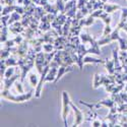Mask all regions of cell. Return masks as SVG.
I'll return each mask as SVG.
<instances>
[{
    "label": "cell",
    "instance_id": "15",
    "mask_svg": "<svg viewBox=\"0 0 127 127\" xmlns=\"http://www.w3.org/2000/svg\"><path fill=\"white\" fill-rule=\"evenodd\" d=\"M5 64L7 65V67H9V66H18V61L13 57H8L5 60Z\"/></svg>",
    "mask_w": 127,
    "mask_h": 127
},
{
    "label": "cell",
    "instance_id": "27",
    "mask_svg": "<svg viewBox=\"0 0 127 127\" xmlns=\"http://www.w3.org/2000/svg\"><path fill=\"white\" fill-rule=\"evenodd\" d=\"M94 22H95V17L91 14L87 19H84V26H86V27H90L91 25L94 24Z\"/></svg>",
    "mask_w": 127,
    "mask_h": 127
},
{
    "label": "cell",
    "instance_id": "12",
    "mask_svg": "<svg viewBox=\"0 0 127 127\" xmlns=\"http://www.w3.org/2000/svg\"><path fill=\"white\" fill-rule=\"evenodd\" d=\"M23 17L20 16V14L18 13V12H16V11H13L12 13H11V15H10V17H9V20H8V25H13L14 23H16V22H18V20H20Z\"/></svg>",
    "mask_w": 127,
    "mask_h": 127
},
{
    "label": "cell",
    "instance_id": "1",
    "mask_svg": "<svg viewBox=\"0 0 127 127\" xmlns=\"http://www.w3.org/2000/svg\"><path fill=\"white\" fill-rule=\"evenodd\" d=\"M33 93H34L33 91H31L30 93H27V94H20L19 96H13V95L8 93V90H3V92L1 93V96L13 102H25L33 97Z\"/></svg>",
    "mask_w": 127,
    "mask_h": 127
},
{
    "label": "cell",
    "instance_id": "22",
    "mask_svg": "<svg viewBox=\"0 0 127 127\" xmlns=\"http://www.w3.org/2000/svg\"><path fill=\"white\" fill-rule=\"evenodd\" d=\"M51 27H52L51 23H48V22L43 23V22H42V23L40 24V26H39V29H40L41 31L47 32V31H49V30H50V28H51Z\"/></svg>",
    "mask_w": 127,
    "mask_h": 127
},
{
    "label": "cell",
    "instance_id": "36",
    "mask_svg": "<svg viewBox=\"0 0 127 127\" xmlns=\"http://www.w3.org/2000/svg\"><path fill=\"white\" fill-rule=\"evenodd\" d=\"M125 92H127V84L125 86Z\"/></svg>",
    "mask_w": 127,
    "mask_h": 127
},
{
    "label": "cell",
    "instance_id": "19",
    "mask_svg": "<svg viewBox=\"0 0 127 127\" xmlns=\"http://www.w3.org/2000/svg\"><path fill=\"white\" fill-rule=\"evenodd\" d=\"M56 7L58 8L59 11L65 12V2H64V0H57L56 1Z\"/></svg>",
    "mask_w": 127,
    "mask_h": 127
},
{
    "label": "cell",
    "instance_id": "35",
    "mask_svg": "<svg viewBox=\"0 0 127 127\" xmlns=\"http://www.w3.org/2000/svg\"><path fill=\"white\" fill-rule=\"evenodd\" d=\"M102 1H103L104 3H106V2H107V1H108V0H102Z\"/></svg>",
    "mask_w": 127,
    "mask_h": 127
},
{
    "label": "cell",
    "instance_id": "31",
    "mask_svg": "<svg viewBox=\"0 0 127 127\" xmlns=\"http://www.w3.org/2000/svg\"><path fill=\"white\" fill-rule=\"evenodd\" d=\"M87 2H88V0H78L77 8H78V9H81L82 7H84V6L87 5Z\"/></svg>",
    "mask_w": 127,
    "mask_h": 127
},
{
    "label": "cell",
    "instance_id": "11",
    "mask_svg": "<svg viewBox=\"0 0 127 127\" xmlns=\"http://www.w3.org/2000/svg\"><path fill=\"white\" fill-rule=\"evenodd\" d=\"M100 105H102V106H105V107H108V108H113L114 107V105H115V101L113 100V99H107V100H103V101H101V102H99L98 104H96V106L98 107V106H100Z\"/></svg>",
    "mask_w": 127,
    "mask_h": 127
},
{
    "label": "cell",
    "instance_id": "26",
    "mask_svg": "<svg viewBox=\"0 0 127 127\" xmlns=\"http://www.w3.org/2000/svg\"><path fill=\"white\" fill-rule=\"evenodd\" d=\"M53 49H55V46H53L51 43H47V44H44L43 45V50L45 52H47V53L51 52Z\"/></svg>",
    "mask_w": 127,
    "mask_h": 127
},
{
    "label": "cell",
    "instance_id": "6",
    "mask_svg": "<svg viewBox=\"0 0 127 127\" xmlns=\"http://www.w3.org/2000/svg\"><path fill=\"white\" fill-rule=\"evenodd\" d=\"M113 60H114V64H115V70L116 72H122L123 66L120 64V58L118 56V49H113Z\"/></svg>",
    "mask_w": 127,
    "mask_h": 127
},
{
    "label": "cell",
    "instance_id": "28",
    "mask_svg": "<svg viewBox=\"0 0 127 127\" xmlns=\"http://www.w3.org/2000/svg\"><path fill=\"white\" fill-rule=\"evenodd\" d=\"M112 32H113V31H112L110 25H106L105 30H104V33H103V37H107L108 35H110V34L112 33Z\"/></svg>",
    "mask_w": 127,
    "mask_h": 127
},
{
    "label": "cell",
    "instance_id": "30",
    "mask_svg": "<svg viewBox=\"0 0 127 127\" xmlns=\"http://www.w3.org/2000/svg\"><path fill=\"white\" fill-rule=\"evenodd\" d=\"M105 11L104 9H98V10H95V11L92 13V15L96 18V17H101V15L103 14V12Z\"/></svg>",
    "mask_w": 127,
    "mask_h": 127
},
{
    "label": "cell",
    "instance_id": "34",
    "mask_svg": "<svg viewBox=\"0 0 127 127\" xmlns=\"http://www.w3.org/2000/svg\"><path fill=\"white\" fill-rule=\"evenodd\" d=\"M117 27H119L120 29H123L125 32H127V22H125V23L120 22V23H119V25H118Z\"/></svg>",
    "mask_w": 127,
    "mask_h": 127
},
{
    "label": "cell",
    "instance_id": "8",
    "mask_svg": "<svg viewBox=\"0 0 127 127\" xmlns=\"http://www.w3.org/2000/svg\"><path fill=\"white\" fill-rule=\"evenodd\" d=\"M19 76H22V75H19V74H13L11 77H9V78H4L3 81H4V90H8L10 87L12 86V83L15 82L17 80V78H19Z\"/></svg>",
    "mask_w": 127,
    "mask_h": 127
},
{
    "label": "cell",
    "instance_id": "7",
    "mask_svg": "<svg viewBox=\"0 0 127 127\" xmlns=\"http://www.w3.org/2000/svg\"><path fill=\"white\" fill-rule=\"evenodd\" d=\"M58 66H53L50 68L48 74L46 76L45 81H55L56 76H57V73H58Z\"/></svg>",
    "mask_w": 127,
    "mask_h": 127
},
{
    "label": "cell",
    "instance_id": "17",
    "mask_svg": "<svg viewBox=\"0 0 127 127\" xmlns=\"http://www.w3.org/2000/svg\"><path fill=\"white\" fill-rule=\"evenodd\" d=\"M105 63V61L101 60V59H95V58H92V57H89V56H86L83 58V63Z\"/></svg>",
    "mask_w": 127,
    "mask_h": 127
},
{
    "label": "cell",
    "instance_id": "5",
    "mask_svg": "<svg viewBox=\"0 0 127 127\" xmlns=\"http://www.w3.org/2000/svg\"><path fill=\"white\" fill-rule=\"evenodd\" d=\"M70 107L73 109V111H74V113H75V123H74V126H78L83 121V113L71 102H70Z\"/></svg>",
    "mask_w": 127,
    "mask_h": 127
},
{
    "label": "cell",
    "instance_id": "2",
    "mask_svg": "<svg viewBox=\"0 0 127 127\" xmlns=\"http://www.w3.org/2000/svg\"><path fill=\"white\" fill-rule=\"evenodd\" d=\"M62 118L64 121V125L67 126V114L69 111V106H70V100L67 92H62Z\"/></svg>",
    "mask_w": 127,
    "mask_h": 127
},
{
    "label": "cell",
    "instance_id": "13",
    "mask_svg": "<svg viewBox=\"0 0 127 127\" xmlns=\"http://www.w3.org/2000/svg\"><path fill=\"white\" fill-rule=\"evenodd\" d=\"M79 38H80V40H81V43H83V44H86L87 42H90L91 43V45L92 44H94L95 41L93 38H92V36H90L89 34H83V33H81L80 34V36H79Z\"/></svg>",
    "mask_w": 127,
    "mask_h": 127
},
{
    "label": "cell",
    "instance_id": "25",
    "mask_svg": "<svg viewBox=\"0 0 127 127\" xmlns=\"http://www.w3.org/2000/svg\"><path fill=\"white\" fill-rule=\"evenodd\" d=\"M74 6H77L76 0H70L69 2H66V4H65V12L67 11V10L71 9L72 7H74Z\"/></svg>",
    "mask_w": 127,
    "mask_h": 127
},
{
    "label": "cell",
    "instance_id": "23",
    "mask_svg": "<svg viewBox=\"0 0 127 127\" xmlns=\"http://www.w3.org/2000/svg\"><path fill=\"white\" fill-rule=\"evenodd\" d=\"M104 5L105 3L102 1V0H98V1H95L94 2V7H93V10H98V9H104Z\"/></svg>",
    "mask_w": 127,
    "mask_h": 127
},
{
    "label": "cell",
    "instance_id": "16",
    "mask_svg": "<svg viewBox=\"0 0 127 127\" xmlns=\"http://www.w3.org/2000/svg\"><path fill=\"white\" fill-rule=\"evenodd\" d=\"M102 83V78H101V75H99L98 73L95 74V77H94V89H98Z\"/></svg>",
    "mask_w": 127,
    "mask_h": 127
},
{
    "label": "cell",
    "instance_id": "21",
    "mask_svg": "<svg viewBox=\"0 0 127 127\" xmlns=\"http://www.w3.org/2000/svg\"><path fill=\"white\" fill-rule=\"evenodd\" d=\"M77 6H74V7H72L71 9H69V10H67V11L65 12L66 13V15L68 16V17H71V18H73L75 15H76V13H77Z\"/></svg>",
    "mask_w": 127,
    "mask_h": 127
},
{
    "label": "cell",
    "instance_id": "9",
    "mask_svg": "<svg viewBox=\"0 0 127 127\" xmlns=\"http://www.w3.org/2000/svg\"><path fill=\"white\" fill-rule=\"evenodd\" d=\"M105 66H106V68H107V70H108V72L110 73V74H114V73L116 72L114 60H110L108 58H106L105 59Z\"/></svg>",
    "mask_w": 127,
    "mask_h": 127
},
{
    "label": "cell",
    "instance_id": "24",
    "mask_svg": "<svg viewBox=\"0 0 127 127\" xmlns=\"http://www.w3.org/2000/svg\"><path fill=\"white\" fill-rule=\"evenodd\" d=\"M14 71H15L14 66H10V68H7V69H6V72H5V74H4V78H9V77H11V76L13 75Z\"/></svg>",
    "mask_w": 127,
    "mask_h": 127
},
{
    "label": "cell",
    "instance_id": "18",
    "mask_svg": "<svg viewBox=\"0 0 127 127\" xmlns=\"http://www.w3.org/2000/svg\"><path fill=\"white\" fill-rule=\"evenodd\" d=\"M29 77H30V81H31V83H32V86H33V87H37L38 83H39V78H38V76L35 74V73H31Z\"/></svg>",
    "mask_w": 127,
    "mask_h": 127
},
{
    "label": "cell",
    "instance_id": "33",
    "mask_svg": "<svg viewBox=\"0 0 127 127\" xmlns=\"http://www.w3.org/2000/svg\"><path fill=\"white\" fill-rule=\"evenodd\" d=\"M14 41H15V43H16V44H22L25 40H24V38H23L22 36L16 35V37L14 38Z\"/></svg>",
    "mask_w": 127,
    "mask_h": 127
},
{
    "label": "cell",
    "instance_id": "3",
    "mask_svg": "<svg viewBox=\"0 0 127 127\" xmlns=\"http://www.w3.org/2000/svg\"><path fill=\"white\" fill-rule=\"evenodd\" d=\"M50 67H51L50 64L49 65H46L44 67V69H43V72L41 73V78H40L39 83H38V86H37V91H36V95H35L36 98H40V96H41V91H42V88H43V82L46 79V76H47L48 72L50 70Z\"/></svg>",
    "mask_w": 127,
    "mask_h": 127
},
{
    "label": "cell",
    "instance_id": "32",
    "mask_svg": "<svg viewBox=\"0 0 127 127\" xmlns=\"http://www.w3.org/2000/svg\"><path fill=\"white\" fill-rule=\"evenodd\" d=\"M15 88L20 94H24V89H23V83L22 82H15Z\"/></svg>",
    "mask_w": 127,
    "mask_h": 127
},
{
    "label": "cell",
    "instance_id": "38",
    "mask_svg": "<svg viewBox=\"0 0 127 127\" xmlns=\"http://www.w3.org/2000/svg\"><path fill=\"white\" fill-rule=\"evenodd\" d=\"M67 1H68V0H64V2H65V3H66V2H67Z\"/></svg>",
    "mask_w": 127,
    "mask_h": 127
},
{
    "label": "cell",
    "instance_id": "14",
    "mask_svg": "<svg viewBox=\"0 0 127 127\" xmlns=\"http://www.w3.org/2000/svg\"><path fill=\"white\" fill-rule=\"evenodd\" d=\"M1 43H5L7 41V35H8V28L7 26H3L1 27Z\"/></svg>",
    "mask_w": 127,
    "mask_h": 127
},
{
    "label": "cell",
    "instance_id": "20",
    "mask_svg": "<svg viewBox=\"0 0 127 127\" xmlns=\"http://www.w3.org/2000/svg\"><path fill=\"white\" fill-rule=\"evenodd\" d=\"M118 42H119V48H120V50H121V51H123V50L126 51V50H127V40H125V39L119 37Z\"/></svg>",
    "mask_w": 127,
    "mask_h": 127
},
{
    "label": "cell",
    "instance_id": "10",
    "mask_svg": "<svg viewBox=\"0 0 127 127\" xmlns=\"http://www.w3.org/2000/svg\"><path fill=\"white\" fill-rule=\"evenodd\" d=\"M117 9H122V7L119 5H116V4H105L104 5V10L107 13H112V12L116 11Z\"/></svg>",
    "mask_w": 127,
    "mask_h": 127
},
{
    "label": "cell",
    "instance_id": "4",
    "mask_svg": "<svg viewBox=\"0 0 127 127\" xmlns=\"http://www.w3.org/2000/svg\"><path fill=\"white\" fill-rule=\"evenodd\" d=\"M35 64H36V67H37L39 73H42V72H43V69H44V67L46 66L45 53H43V52H39V53H37L36 59H35Z\"/></svg>",
    "mask_w": 127,
    "mask_h": 127
},
{
    "label": "cell",
    "instance_id": "37",
    "mask_svg": "<svg viewBox=\"0 0 127 127\" xmlns=\"http://www.w3.org/2000/svg\"><path fill=\"white\" fill-rule=\"evenodd\" d=\"M91 1H92V2H93V3H94V2H95V1H98V0H91Z\"/></svg>",
    "mask_w": 127,
    "mask_h": 127
},
{
    "label": "cell",
    "instance_id": "29",
    "mask_svg": "<svg viewBox=\"0 0 127 127\" xmlns=\"http://www.w3.org/2000/svg\"><path fill=\"white\" fill-rule=\"evenodd\" d=\"M122 15H121V20L120 22L125 23L127 22V8H122Z\"/></svg>",
    "mask_w": 127,
    "mask_h": 127
}]
</instances>
